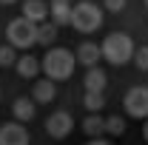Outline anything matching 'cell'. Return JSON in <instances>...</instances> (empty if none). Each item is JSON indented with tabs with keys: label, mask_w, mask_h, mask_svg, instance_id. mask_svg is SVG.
<instances>
[{
	"label": "cell",
	"mask_w": 148,
	"mask_h": 145,
	"mask_svg": "<svg viewBox=\"0 0 148 145\" xmlns=\"http://www.w3.org/2000/svg\"><path fill=\"white\" fill-rule=\"evenodd\" d=\"M137 54V49H134V40L128 34H123V31H114L103 40V57L114 63V66H125L131 57Z\"/></svg>",
	"instance_id": "6da1fadb"
},
{
	"label": "cell",
	"mask_w": 148,
	"mask_h": 145,
	"mask_svg": "<svg viewBox=\"0 0 148 145\" xmlns=\"http://www.w3.org/2000/svg\"><path fill=\"white\" fill-rule=\"evenodd\" d=\"M43 71L49 80H69L74 74V54L69 49H49L43 57Z\"/></svg>",
	"instance_id": "7a4b0ae2"
},
{
	"label": "cell",
	"mask_w": 148,
	"mask_h": 145,
	"mask_svg": "<svg viewBox=\"0 0 148 145\" xmlns=\"http://www.w3.org/2000/svg\"><path fill=\"white\" fill-rule=\"evenodd\" d=\"M71 26L77 31H83V34L97 31V29L103 26V9H100L97 3H91V0L77 3V6H74V14H71Z\"/></svg>",
	"instance_id": "3957f363"
},
{
	"label": "cell",
	"mask_w": 148,
	"mask_h": 145,
	"mask_svg": "<svg viewBox=\"0 0 148 145\" xmlns=\"http://www.w3.org/2000/svg\"><path fill=\"white\" fill-rule=\"evenodd\" d=\"M37 23H32V20H26V17H17V20H12L9 23V43L14 46V49H32L37 43Z\"/></svg>",
	"instance_id": "277c9868"
},
{
	"label": "cell",
	"mask_w": 148,
	"mask_h": 145,
	"mask_svg": "<svg viewBox=\"0 0 148 145\" xmlns=\"http://www.w3.org/2000/svg\"><path fill=\"white\" fill-rule=\"evenodd\" d=\"M71 128H74V120L69 111H57V114H51L46 120V134L54 137V140H66L71 134Z\"/></svg>",
	"instance_id": "5b68a950"
},
{
	"label": "cell",
	"mask_w": 148,
	"mask_h": 145,
	"mask_svg": "<svg viewBox=\"0 0 148 145\" xmlns=\"http://www.w3.org/2000/svg\"><path fill=\"white\" fill-rule=\"evenodd\" d=\"M125 111L131 117H148V88L145 85H137L125 94Z\"/></svg>",
	"instance_id": "8992f818"
},
{
	"label": "cell",
	"mask_w": 148,
	"mask_h": 145,
	"mask_svg": "<svg viewBox=\"0 0 148 145\" xmlns=\"http://www.w3.org/2000/svg\"><path fill=\"white\" fill-rule=\"evenodd\" d=\"M0 145H29V131L17 122L0 125Z\"/></svg>",
	"instance_id": "52a82bcc"
},
{
	"label": "cell",
	"mask_w": 148,
	"mask_h": 145,
	"mask_svg": "<svg viewBox=\"0 0 148 145\" xmlns=\"http://www.w3.org/2000/svg\"><path fill=\"white\" fill-rule=\"evenodd\" d=\"M49 12H51V9H49L43 0H26V3H23V17L37 23V26L46 23V14H49Z\"/></svg>",
	"instance_id": "ba28073f"
},
{
	"label": "cell",
	"mask_w": 148,
	"mask_h": 145,
	"mask_svg": "<svg viewBox=\"0 0 148 145\" xmlns=\"http://www.w3.org/2000/svg\"><path fill=\"white\" fill-rule=\"evenodd\" d=\"M71 14H74V6L69 0H51V20H54V26H71Z\"/></svg>",
	"instance_id": "9c48e42d"
},
{
	"label": "cell",
	"mask_w": 148,
	"mask_h": 145,
	"mask_svg": "<svg viewBox=\"0 0 148 145\" xmlns=\"http://www.w3.org/2000/svg\"><path fill=\"white\" fill-rule=\"evenodd\" d=\"M100 57H103V46H97V43H83L77 49V60L83 66H88V68H97V60Z\"/></svg>",
	"instance_id": "30bf717a"
},
{
	"label": "cell",
	"mask_w": 148,
	"mask_h": 145,
	"mask_svg": "<svg viewBox=\"0 0 148 145\" xmlns=\"http://www.w3.org/2000/svg\"><path fill=\"white\" fill-rule=\"evenodd\" d=\"M34 100H29V97H17L14 103H12V111H14V120L20 122H29V120H34Z\"/></svg>",
	"instance_id": "8fae6325"
},
{
	"label": "cell",
	"mask_w": 148,
	"mask_h": 145,
	"mask_svg": "<svg viewBox=\"0 0 148 145\" xmlns=\"http://www.w3.org/2000/svg\"><path fill=\"white\" fill-rule=\"evenodd\" d=\"M54 97H57L54 80H37L34 83V91H32V100L34 103H51Z\"/></svg>",
	"instance_id": "7c38bea8"
},
{
	"label": "cell",
	"mask_w": 148,
	"mask_h": 145,
	"mask_svg": "<svg viewBox=\"0 0 148 145\" xmlns=\"http://www.w3.org/2000/svg\"><path fill=\"white\" fill-rule=\"evenodd\" d=\"M86 91H91V94H103L106 91V83H108V77H106V71L103 68H88V74H86Z\"/></svg>",
	"instance_id": "4fadbf2b"
},
{
	"label": "cell",
	"mask_w": 148,
	"mask_h": 145,
	"mask_svg": "<svg viewBox=\"0 0 148 145\" xmlns=\"http://www.w3.org/2000/svg\"><path fill=\"white\" fill-rule=\"evenodd\" d=\"M40 68H43V63H37V57L26 54L17 60V74L20 77H26V80H34L37 74H40Z\"/></svg>",
	"instance_id": "5bb4252c"
},
{
	"label": "cell",
	"mask_w": 148,
	"mask_h": 145,
	"mask_svg": "<svg viewBox=\"0 0 148 145\" xmlns=\"http://www.w3.org/2000/svg\"><path fill=\"white\" fill-rule=\"evenodd\" d=\"M83 131H86L91 140H100V134L106 131V120H103L100 114H88L86 122H83Z\"/></svg>",
	"instance_id": "9a60e30c"
},
{
	"label": "cell",
	"mask_w": 148,
	"mask_h": 145,
	"mask_svg": "<svg viewBox=\"0 0 148 145\" xmlns=\"http://www.w3.org/2000/svg\"><path fill=\"white\" fill-rule=\"evenodd\" d=\"M54 37H57V26L54 23H43V26L37 29V43H40V46H51Z\"/></svg>",
	"instance_id": "2e32d148"
},
{
	"label": "cell",
	"mask_w": 148,
	"mask_h": 145,
	"mask_svg": "<svg viewBox=\"0 0 148 145\" xmlns=\"http://www.w3.org/2000/svg\"><path fill=\"white\" fill-rule=\"evenodd\" d=\"M106 131L114 134V137H123V134H125V120H123V117H108V120H106Z\"/></svg>",
	"instance_id": "e0dca14e"
},
{
	"label": "cell",
	"mask_w": 148,
	"mask_h": 145,
	"mask_svg": "<svg viewBox=\"0 0 148 145\" xmlns=\"http://www.w3.org/2000/svg\"><path fill=\"white\" fill-rule=\"evenodd\" d=\"M103 105H106V97H103V94H91V91H86V108L91 111V114H97Z\"/></svg>",
	"instance_id": "ac0fdd59"
},
{
	"label": "cell",
	"mask_w": 148,
	"mask_h": 145,
	"mask_svg": "<svg viewBox=\"0 0 148 145\" xmlns=\"http://www.w3.org/2000/svg\"><path fill=\"white\" fill-rule=\"evenodd\" d=\"M14 60H17V54H14V46H0V66H3V68H9Z\"/></svg>",
	"instance_id": "d6986e66"
},
{
	"label": "cell",
	"mask_w": 148,
	"mask_h": 145,
	"mask_svg": "<svg viewBox=\"0 0 148 145\" xmlns=\"http://www.w3.org/2000/svg\"><path fill=\"white\" fill-rule=\"evenodd\" d=\"M134 63H137V68H140V71H148V46L137 49V54H134Z\"/></svg>",
	"instance_id": "ffe728a7"
},
{
	"label": "cell",
	"mask_w": 148,
	"mask_h": 145,
	"mask_svg": "<svg viewBox=\"0 0 148 145\" xmlns=\"http://www.w3.org/2000/svg\"><path fill=\"white\" fill-rule=\"evenodd\" d=\"M106 9L108 12H123L125 9V0H106Z\"/></svg>",
	"instance_id": "44dd1931"
},
{
	"label": "cell",
	"mask_w": 148,
	"mask_h": 145,
	"mask_svg": "<svg viewBox=\"0 0 148 145\" xmlns=\"http://www.w3.org/2000/svg\"><path fill=\"white\" fill-rule=\"evenodd\" d=\"M88 145H111V142H108V140H103V137H100V140H91Z\"/></svg>",
	"instance_id": "7402d4cb"
},
{
	"label": "cell",
	"mask_w": 148,
	"mask_h": 145,
	"mask_svg": "<svg viewBox=\"0 0 148 145\" xmlns=\"http://www.w3.org/2000/svg\"><path fill=\"white\" fill-rule=\"evenodd\" d=\"M145 140H148V122H145Z\"/></svg>",
	"instance_id": "603a6c76"
},
{
	"label": "cell",
	"mask_w": 148,
	"mask_h": 145,
	"mask_svg": "<svg viewBox=\"0 0 148 145\" xmlns=\"http://www.w3.org/2000/svg\"><path fill=\"white\" fill-rule=\"evenodd\" d=\"M0 3H14V0H0Z\"/></svg>",
	"instance_id": "cb8c5ba5"
},
{
	"label": "cell",
	"mask_w": 148,
	"mask_h": 145,
	"mask_svg": "<svg viewBox=\"0 0 148 145\" xmlns=\"http://www.w3.org/2000/svg\"><path fill=\"white\" fill-rule=\"evenodd\" d=\"M145 3H148V0H145Z\"/></svg>",
	"instance_id": "d4e9b609"
}]
</instances>
